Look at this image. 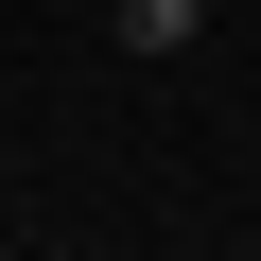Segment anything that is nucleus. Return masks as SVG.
Listing matches in <instances>:
<instances>
[{
  "label": "nucleus",
  "mask_w": 261,
  "mask_h": 261,
  "mask_svg": "<svg viewBox=\"0 0 261 261\" xmlns=\"http://www.w3.org/2000/svg\"><path fill=\"white\" fill-rule=\"evenodd\" d=\"M122 35H140V53H192V35H209V0H122Z\"/></svg>",
  "instance_id": "1"
}]
</instances>
